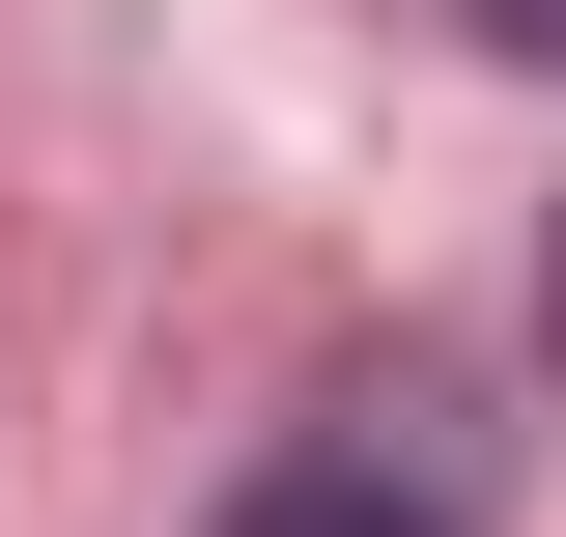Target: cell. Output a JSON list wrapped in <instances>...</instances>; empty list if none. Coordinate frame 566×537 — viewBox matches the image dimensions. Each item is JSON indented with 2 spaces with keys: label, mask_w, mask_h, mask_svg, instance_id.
Masks as SVG:
<instances>
[{
  "label": "cell",
  "mask_w": 566,
  "mask_h": 537,
  "mask_svg": "<svg viewBox=\"0 0 566 537\" xmlns=\"http://www.w3.org/2000/svg\"><path fill=\"white\" fill-rule=\"evenodd\" d=\"M227 537H510V424H482V368H340V397L227 481Z\"/></svg>",
  "instance_id": "1"
},
{
  "label": "cell",
  "mask_w": 566,
  "mask_h": 537,
  "mask_svg": "<svg viewBox=\"0 0 566 537\" xmlns=\"http://www.w3.org/2000/svg\"><path fill=\"white\" fill-rule=\"evenodd\" d=\"M538 368H566V255H538Z\"/></svg>",
  "instance_id": "3"
},
{
  "label": "cell",
  "mask_w": 566,
  "mask_h": 537,
  "mask_svg": "<svg viewBox=\"0 0 566 537\" xmlns=\"http://www.w3.org/2000/svg\"><path fill=\"white\" fill-rule=\"evenodd\" d=\"M482 57H566V0H482Z\"/></svg>",
  "instance_id": "2"
}]
</instances>
